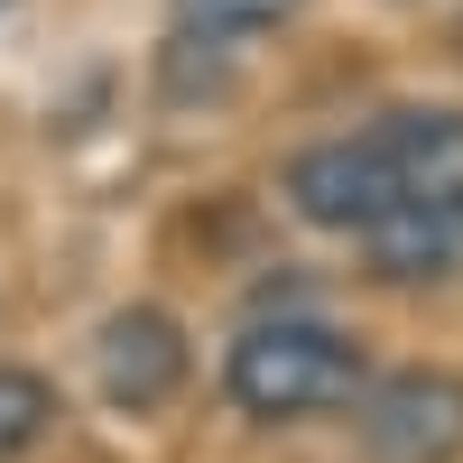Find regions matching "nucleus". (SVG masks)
<instances>
[{"instance_id": "1", "label": "nucleus", "mask_w": 463, "mask_h": 463, "mask_svg": "<svg viewBox=\"0 0 463 463\" xmlns=\"http://www.w3.org/2000/svg\"><path fill=\"white\" fill-rule=\"evenodd\" d=\"M222 390L241 417L288 427V417H325L362 390V343L325 325V316H260L241 325V343L222 353Z\"/></svg>"}, {"instance_id": "2", "label": "nucleus", "mask_w": 463, "mask_h": 463, "mask_svg": "<svg viewBox=\"0 0 463 463\" xmlns=\"http://www.w3.org/2000/svg\"><path fill=\"white\" fill-rule=\"evenodd\" d=\"M279 195L297 204V222H316V232H353V241H362V232L408 195V176H399L390 148L362 130V139H316V148H297L288 176H279Z\"/></svg>"}, {"instance_id": "3", "label": "nucleus", "mask_w": 463, "mask_h": 463, "mask_svg": "<svg viewBox=\"0 0 463 463\" xmlns=\"http://www.w3.org/2000/svg\"><path fill=\"white\" fill-rule=\"evenodd\" d=\"M362 454L371 463H463V371L408 362L362 390Z\"/></svg>"}, {"instance_id": "4", "label": "nucleus", "mask_w": 463, "mask_h": 463, "mask_svg": "<svg viewBox=\"0 0 463 463\" xmlns=\"http://www.w3.org/2000/svg\"><path fill=\"white\" fill-rule=\"evenodd\" d=\"M93 371H102L111 408H130V417L167 408L185 390V325L167 306H121V316L102 325V343H93Z\"/></svg>"}, {"instance_id": "5", "label": "nucleus", "mask_w": 463, "mask_h": 463, "mask_svg": "<svg viewBox=\"0 0 463 463\" xmlns=\"http://www.w3.org/2000/svg\"><path fill=\"white\" fill-rule=\"evenodd\" d=\"M362 260H371V279H390V288L463 279V195H399L362 232Z\"/></svg>"}, {"instance_id": "6", "label": "nucleus", "mask_w": 463, "mask_h": 463, "mask_svg": "<svg viewBox=\"0 0 463 463\" xmlns=\"http://www.w3.org/2000/svg\"><path fill=\"white\" fill-rule=\"evenodd\" d=\"M371 139L399 158L408 195H463V111H445V102H408V111H390Z\"/></svg>"}, {"instance_id": "7", "label": "nucleus", "mask_w": 463, "mask_h": 463, "mask_svg": "<svg viewBox=\"0 0 463 463\" xmlns=\"http://www.w3.org/2000/svg\"><path fill=\"white\" fill-rule=\"evenodd\" d=\"M47 427H56V390H47L37 371L0 362V463H10V454H28Z\"/></svg>"}, {"instance_id": "8", "label": "nucleus", "mask_w": 463, "mask_h": 463, "mask_svg": "<svg viewBox=\"0 0 463 463\" xmlns=\"http://www.w3.org/2000/svg\"><path fill=\"white\" fill-rule=\"evenodd\" d=\"M279 19H297V0H176V28L185 37H260V28H279Z\"/></svg>"}, {"instance_id": "9", "label": "nucleus", "mask_w": 463, "mask_h": 463, "mask_svg": "<svg viewBox=\"0 0 463 463\" xmlns=\"http://www.w3.org/2000/svg\"><path fill=\"white\" fill-rule=\"evenodd\" d=\"M454 47H463V28H454Z\"/></svg>"}]
</instances>
